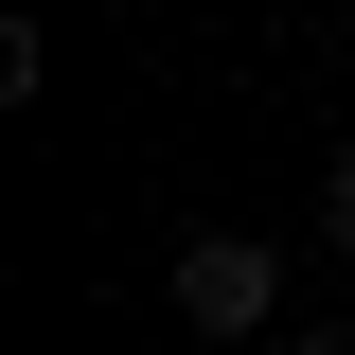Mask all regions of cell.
<instances>
[{
	"mask_svg": "<svg viewBox=\"0 0 355 355\" xmlns=\"http://www.w3.org/2000/svg\"><path fill=\"white\" fill-rule=\"evenodd\" d=\"M160 302L196 320V338H284V249H266V231H178Z\"/></svg>",
	"mask_w": 355,
	"mask_h": 355,
	"instance_id": "obj_1",
	"label": "cell"
},
{
	"mask_svg": "<svg viewBox=\"0 0 355 355\" xmlns=\"http://www.w3.org/2000/svg\"><path fill=\"white\" fill-rule=\"evenodd\" d=\"M320 231H338V249H355V142H338V178H320Z\"/></svg>",
	"mask_w": 355,
	"mask_h": 355,
	"instance_id": "obj_2",
	"label": "cell"
},
{
	"mask_svg": "<svg viewBox=\"0 0 355 355\" xmlns=\"http://www.w3.org/2000/svg\"><path fill=\"white\" fill-rule=\"evenodd\" d=\"M284 355H355V338H338V320H284Z\"/></svg>",
	"mask_w": 355,
	"mask_h": 355,
	"instance_id": "obj_3",
	"label": "cell"
}]
</instances>
